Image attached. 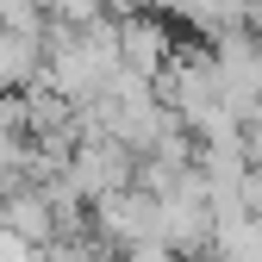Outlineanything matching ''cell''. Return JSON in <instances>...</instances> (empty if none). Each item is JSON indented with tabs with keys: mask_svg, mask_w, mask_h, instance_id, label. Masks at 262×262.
I'll use <instances>...</instances> for the list:
<instances>
[{
	"mask_svg": "<svg viewBox=\"0 0 262 262\" xmlns=\"http://www.w3.org/2000/svg\"><path fill=\"white\" fill-rule=\"evenodd\" d=\"M119 56H125L131 75L156 81L175 62V31L162 25V19H150V13H131V19H119Z\"/></svg>",
	"mask_w": 262,
	"mask_h": 262,
	"instance_id": "6da1fadb",
	"label": "cell"
}]
</instances>
